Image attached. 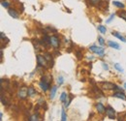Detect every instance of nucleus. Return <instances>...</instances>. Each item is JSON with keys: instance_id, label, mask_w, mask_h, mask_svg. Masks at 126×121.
I'll return each instance as SVG.
<instances>
[{"instance_id": "nucleus-16", "label": "nucleus", "mask_w": 126, "mask_h": 121, "mask_svg": "<svg viewBox=\"0 0 126 121\" xmlns=\"http://www.w3.org/2000/svg\"><path fill=\"white\" fill-rule=\"evenodd\" d=\"M28 120H30V121L39 120V114H38V113H34L33 115H31V116L28 118Z\"/></svg>"}, {"instance_id": "nucleus-11", "label": "nucleus", "mask_w": 126, "mask_h": 121, "mask_svg": "<svg viewBox=\"0 0 126 121\" xmlns=\"http://www.w3.org/2000/svg\"><path fill=\"white\" fill-rule=\"evenodd\" d=\"M56 91H57V86H52L51 87V90H50V94H49V98L51 99V100H53L54 99V97H55V94H56Z\"/></svg>"}, {"instance_id": "nucleus-34", "label": "nucleus", "mask_w": 126, "mask_h": 121, "mask_svg": "<svg viewBox=\"0 0 126 121\" xmlns=\"http://www.w3.org/2000/svg\"><path fill=\"white\" fill-rule=\"evenodd\" d=\"M1 1H3V0H1Z\"/></svg>"}, {"instance_id": "nucleus-15", "label": "nucleus", "mask_w": 126, "mask_h": 121, "mask_svg": "<svg viewBox=\"0 0 126 121\" xmlns=\"http://www.w3.org/2000/svg\"><path fill=\"white\" fill-rule=\"evenodd\" d=\"M37 95V91L35 90L33 87H28V96L30 97H34Z\"/></svg>"}, {"instance_id": "nucleus-1", "label": "nucleus", "mask_w": 126, "mask_h": 121, "mask_svg": "<svg viewBox=\"0 0 126 121\" xmlns=\"http://www.w3.org/2000/svg\"><path fill=\"white\" fill-rule=\"evenodd\" d=\"M28 96V88L26 86H21L18 88L17 91V98L20 100H24L26 99Z\"/></svg>"}, {"instance_id": "nucleus-30", "label": "nucleus", "mask_w": 126, "mask_h": 121, "mask_svg": "<svg viewBox=\"0 0 126 121\" xmlns=\"http://www.w3.org/2000/svg\"><path fill=\"white\" fill-rule=\"evenodd\" d=\"M102 66H103V69H104V70H106V71H108V70H109V66H108V64H107V63L102 62Z\"/></svg>"}, {"instance_id": "nucleus-6", "label": "nucleus", "mask_w": 126, "mask_h": 121, "mask_svg": "<svg viewBox=\"0 0 126 121\" xmlns=\"http://www.w3.org/2000/svg\"><path fill=\"white\" fill-rule=\"evenodd\" d=\"M37 63L40 67H46L47 65V59L45 58L44 55H37Z\"/></svg>"}, {"instance_id": "nucleus-4", "label": "nucleus", "mask_w": 126, "mask_h": 121, "mask_svg": "<svg viewBox=\"0 0 126 121\" xmlns=\"http://www.w3.org/2000/svg\"><path fill=\"white\" fill-rule=\"evenodd\" d=\"M39 86H40V88L44 91V92H46V91H47L49 89L50 84H49V82H47L46 76H43V77H42V79H41V81H40V83H39Z\"/></svg>"}, {"instance_id": "nucleus-17", "label": "nucleus", "mask_w": 126, "mask_h": 121, "mask_svg": "<svg viewBox=\"0 0 126 121\" xmlns=\"http://www.w3.org/2000/svg\"><path fill=\"white\" fill-rule=\"evenodd\" d=\"M114 68H115L118 72H120V73H123V72H124L123 68H122V67H121V65H120V64H118V63H115V64H114Z\"/></svg>"}, {"instance_id": "nucleus-26", "label": "nucleus", "mask_w": 126, "mask_h": 121, "mask_svg": "<svg viewBox=\"0 0 126 121\" xmlns=\"http://www.w3.org/2000/svg\"><path fill=\"white\" fill-rule=\"evenodd\" d=\"M114 15H115L114 14H111V15H110V17H109V18L106 20V23H110V22L112 21V19L114 18Z\"/></svg>"}, {"instance_id": "nucleus-10", "label": "nucleus", "mask_w": 126, "mask_h": 121, "mask_svg": "<svg viewBox=\"0 0 126 121\" xmlns=\"http://www.w3.org/2000/svg\"><path fill=\"white\" fill-rule=\"evenodd\" d=\"M108 45L110 47H112L113 49H117V50L120 49V45H118L117 43H115V42H112V41H108Z\"/></svg>"}, {"instance_id": "nucleus-29", "label": "nucleus", "mask_w": 126, "mask_h": 121, "mask_svg": "<svg viewBox=\"0 0 126 121\" xmlns=\"http://www.w3.org/2000/svg\"><path fill=\"white\" fill-rule=\"evenodd\" d=\"M1 102H2V104H3L4 106H7V105H8L7 100H6V99H4V96H3V95H1Z\"/></svg>"}, {"instance_id": "nucleus-27", "label": "nucleus", "mask_w": 126, "mask_h": 121, "mask_svg": "<svg viewBox=\"0 0 126 121\" xmlns=\"http://www.w3.org/2000/svg\"><path fill=\"white\" fill-rule=\"evenodd\" d=\"M98 42H99V44H100L101 45H105V40H104L101 36H99V37H98Z\"/></svg>"}, {"instance_id": "nucleus-20", "label": "nucleus", "mask_w": 126, "mask_h": 121, "mask_svg": "<svg viewBox=\"0 0 126 121\" xmlns=\"http://www.w3.org/2000/svg\"><path fill=\"white\" fill-rule=\"evenodd\" d=\"M98 30L100 31L102 34H105V33L107 32V28H106V26H103V25H99V26H98Z\"/></svg>"}, {"instance_id": "nucleus-24", "label": "nucleus", "mask_w": 126, "mask_h": 121, "mask_svg": "<svg viewBox=\"0 0 126 121\" xmlns=\"http://www.w3.org/2000/svg\"><path fill=\"white\" fill-rule=\"evenodd\" d=\"M1 5H2L4 8H6V9H9L10 3H9V2H7V1H5V0H3V1H1Z\"/></svg>"}, {"instance_id": "nucleus-14", "label": "nucleus", "mask_w": 126, "mask_h": 121, "mask_svg": "<svg viewBox=\"0 0 126 121\" xmlns=\"http://www.w3.org/2000/svg\"><path fill=\"white\" fill-rule=\"evenodd\" d=\"M112 4H113V6L119 8V9H123V8L125 7V5H124L123 3H121V2H119V1H113Z\"/></svg>"}, {"instance_id": "nucleus-25", "label": "nucleus", "mask_w": 126, "mask_h": 121, "mask_svg": "<svg viewBox=\"0 0 126 121\" xmlns=\"http://www.w3.org/2000/svg\"><path fill=\"white\" fill-rule=\"evenodd\" d=\"M118 15H119L121 18H123L126 21V11H121V12H119V13H118Z\"/></svg>"}, {"instance_id": "nucleus-32", "label": "nucleus", "mask_w": 126, "mask_h": 121, "mask_svg": "<svg viewBox=\"0 0 126 121\" xmlns=\"http://www.w3.org/2000/svg\"><path fill=\"white\" fill-rule=\"evenodd\" d=\"M87 59L88 60H93V56H87Z\"/></svg>"}, {"instance_id": "nucleus-8", "label": "nucleus", "mask_w": 126, "mask_h": 121, "mask_svg": "<svg viewBox=\"0 0 126 121\" xmlns=\"http://www.w3.org/2000/svg\"><path fill=\"white\" fill-rule=\"evenodd\" d=\"M95 107H96L97 111H98L100 114H104V113L106 112V107L104 106V105H103L102 103H97Z\"/></svg>"}, {"instance_id": "nucleus-13", "label": "nucleus", "mask_w": 126, "mask_h": 121, "mask_svg": "<svg viewBox=\"0 0 126 121\" xmlns=\"http://www.w3.org/2000/svg\"><path fill=\"white\" fill-rule=\"evenodd\" d=\"M111 34H112V35H113L114 37H116L117 39H119L120 41H122V42H124V43H126V38H124V37H123L122 35H120L119 33H117V32H112Z\"/></svg>"}, {"instance_id": "nucleus-33", "label": "nucleus", "mask_w": 126, "mask_h": 121, "mask_svg": "<svg viewBox=\"0 0 126 121\" xmlns=\"http://www.w3.org/2000/svg\"><path fill=\"white\" fill-rule=\"evenodd\" d=\"M124 88H125V89H126V82H125V83H124Z\"/></svg>"}, {"instance_id": "nucleus-2", "label": "nucleus", "mask_w": 126, "mask_h": 121, "mask_svg": "<svg viewBox=\"0 0 126 121\" xmlns=\"http://www.w3.org/2000/svg\"><path fill=\"white\" fill-rule=\"evenodd\" d=\"M89 49H90V51L94 52L95 54H98V55H100V56H103V55L105 54V49H104V47H102V46L91 45V46H89Z\"/></svg>"}, {"instance_id": "nucleus-23", "label": "nucleus", "mask_w": 126, "mask_h": 121, "mask_svg": "<svg viewBox=\"0 0 126 121\" xmlns=\"http://www.w3.org/2000/svg\"><path fill=\"white\" fill-rule=\"evenodd\" d=\"M64 83V77L62 76H59L57 77V84L58 85H62Z\"/></svg>"}, {"instance_id": "nucleus-3", "label": "nucleus", "mask_w": 126, "mask_h": 121, "mask_svg": "<svg viewBox=\"0 0 126 121\" xmlns=\"http://www.w3.org/2000/svg\"><path fill=\"white\" fill-rule=\"evenodd\" d=\"M49 45L53 46L54 48H58L59 45H60V40L57 36L53 35V36H50L49 37Z\"/></svg>"}, {"instance_id": "nucleus-9", "label": "nucleus", "mask_w": 126, "mask_h": 121, "mask_svg": "<svg viewBox=\"0 0 126 121\" xmlns=\"http://www.w3.org/2000/svg\"><path fill=\"white\" fill-rule=\"evenodd\" d=\"M112 97H115V98H118V99H121V100H124L126 101V95L122 92V91H117V92H114L112 94Z\"/></svg>"}, {"instance_id": "nucleus-5", "label": "nucleus", "mask_w": 126, "mask_h": 121, "mask_svg": "<svg viewBox=\"0 0 126 121\" xmlns=\"http://www.w3.org/2000/svg\"><path fill=\"white\" fill-rule=\"evenodd\" d=\"M114 87H115V84H113L111 82H108V81L101 82V88L104 90H112V89H114Z\"/></svg>"}, {"instance_id": "nucleus-22", "label": "nucleus", "mask_w": 126, "mask_h": 121, "mask_svg": "<svg viewBox=\"0 0 126 121\" xmlns=\"http://www.w3.org/2000/svg\"><path fill=\"white\" fill-rule=\"evenodd\" d=\"M88 2H89V4H90V5H92V6H96V5H98V4L101 2V0H88Z\"/></svg>"}, {"instance_id": "nucleus-31", "label": "nucleus", "mask_w": 126, "mask_h": 121, "mask_svg": "<svg viewBox=\"0 0 126 121\" xmlns=\"http://www.w3.org/2000/svg\"><path fill=\"white\" fill-rule=\"evenodd\" d=\"M0 36H1V39H4V38H6V37H5V35H4V33H3V32H1V33H0Z\"/></svg>"}, {"instance_id": "nucleus-21", "label": "nucleus", "mask_w": 126, "mask_h": 121, "mask_svg": "<svg viewBox=\"0 0 126 121\" xmlns=\"http://www.w3.org/2000/svg\"><path fill=\"white\" fill-rule=\"evenodd\" d=\"M61 120H62V121L67 120V115H66V112H65L64 108H62V109H61Z\"/></svg>"}, {"instance_id": "nucleus-28", "label": "nucleus", "mask_w": 126, "mask_h": 121, "mask_svg": "<svg viewBox=\"0 0 126 121\" xmlns=\"http://www.w3.org/2000/svg\"><path fill=\"white\" fill-rule=\"evenodd\" d=\"M44 56H45V58L47 59V62H50V60H51V55H50L49 53H44Z\"/></svg>"}, {"instance_id": "nucleus-12", "label": "nucleus", "mask_w": 126, "mask_h": 121, "mask_svg": "<svg viewBox=\"0 0 126 121\" xmlns=\"http://www.w3.org/2000/svg\"><path fill=\"white\" fill-rule=\"evenodd\" d=\"M8 13H9V15H11L12 17H14V18H18V14L16 13V11L15 9H9Z\"/></svg>"}, {"instance_id": "nucleus-18", "label": "nucleus", "mask_w": 126, "mask_h": 121, "mask_svg": "<svg viewBox=\"0 0 126 121\" xmlns=\"http://www.w3.org/2000/svg\"><path fill=\"white\" fill-rule=\"evenodd\" d=\"M72 100H73V96H72V95H70L69 99L65 101V104H64V106H65V107H68V106H70V103L72 102Z\"/></svg>"}, {"instance_id": "nucleus-19", "label": "nucleus", "mask_w": 126, "mask_h": 121, "mask_svg": "<svg viewBox=\"0 0 126 121\" xmlns=\"http://www.w3.org/2000/svg\"><path fill=\"white\" fill-rule=\"evenodd\" d=\"M67 94H66V92H62L61 93V96H60V101L62 102V103H65V101L67 100Z\"/></svg>"}, {"instance_id": "nucleus-7", "label": "nucleus", "mask_w": 126, "mask_h": 121, "mask_svg": "<svg viewBox=\"0 0 126 121\" xmlns=\"http://www.w3.org/2000/svg\"><path fill=\"white\" fill-rule=\"evenodd\" d=\"M106 114L110 119H114L115 118V110L110 106L106 107Z\"/></svg>"}]
</instances>
